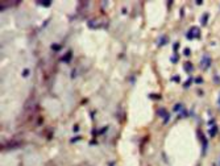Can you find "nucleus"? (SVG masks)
I'll list each match as a JSON object with an SVG mask.
<instances>
[{
    "mask_svg": "<svg viewBox=\"0 0 220 166\" xmlns=\"http://www.w3.org/2000/svg\"><path fill=\"white\" fill-rule=\"evenodd\" d=\"M178 46H179V43L175 42V43H174V53H175V54H177V51H178Z\"/></svg>",
    "mask_w": 220,
    "mask_h": 166,
    "instance_id": "f3484780",
    "label": "nucleus"
},
{
    "mask_svg": "<svg viewBox=\"0 0 220 166\" xmlns=\"http://www.w3.org/2000/svg\"><path fill=\"white\" fill-rule=\"evenodd\" d=\"M191 83H192V78H189V79L186 81V83L183 84V87H184V88H187V87H189V86H190Z\"/></svg>",
    "mask_w": 220,
    "mask_h": 166,
    "instance_id": "ddd939ff",
    "label": "nucleus"
},
{
    "mask_svg": "<svg viewBox=\"0 0 220 166\" xmlns=\"http://www.w3.org/2000/svg\"><path fill=\"white\" fill-rule=\"evenodd\" d=\"M29 75V70L28 69H25L24 71H22V76H28Z\"/></svg>",
    "mask_w": 220,
    "mask_h": 166,
    "instance_id": "a211bd4d",
    "label": "nucleus"
},
{
    "mask_svg": "<svg viewBox=\"0 0 220 166\" xmlns=\"http://www.w3.org/2000/svg\"><path fill=\"white\" fill-rule=\"evenodd\" d=\"M157 115H158L159 117H164V119H166V116H167L169 113L166 112V109H165V108H161V109H158V111H157Z\"/></svg>",
    "mask_w": 220,
    "mask_h": 166,
    "instance_id": "423d86ee",
    "label": "nucleus"
},
{
    "mask_svg": "<svg viewBox=\"0 0 220 166\" xmlns=\"http://www.w3.org/2000/svg\"><path fill=\"white\" fill-rule=\"evenodd\" d=\"M166 42H167L166 37H161V38H159V41H158V45H159V46H164Z\"/></svg>",
    "mask_w": 220,
    "mask_h": 166,
    "instance_id": "1a4fd4ad",
    "label": "nucleus"
},
{
    "mask_svg": "<svg viewBox=\"0 0 220 166\" xmlns=\"http://www.w3.org/2000/svg\"><path fill=\"white\" fill-rule=\"evenodd\" d=\"M208 16H210L208 13H204V15L202 16V19H200V24H202L203 27H206V25H207V21H208Z\"/></svg>",
    "mask_w": 220,
    "mask_h": 166,
    "instance_id": "0eeeda50",
    "label": "nucleus"
},
{
    "mask_svg": "<svg viewBox=\"0 0 220 166\" xmlns=\"http://www.w3.org/2000/svg\"><path fill=\"white\" fill-rule=\"evenodd\" d=\"M211 63H212L211 57H210L208 54H204L203 57H202V59H200V67H202L203 70H207V69H210Z\"/></svg>",
    "mask_w": 220,
    "mask_h": 166,
    "instance_id": "f257e3e1",
    "label": "nucleus"
},
{
    "mask_svg": "<svg viewBox=\"0 0 220 166\" xmlns=\"http://www.w3.org/2000/svg\"><path fill=\"white\" fill-rule=\"evenodd\" d=\"M190 53H191V51H190V49H184V51H183V54H184V55H187V57L190 55Z\"/></svg>",
    "mask_w": 220,
    "mask_h": 166,
    "instance_id": "6ab92c4d",
    "label": "nucleus"
},
{
    "mask_svg": "<svg viewBox=\"0 0 220 166\" xmlns=\"http://www.w3.org/2000/svg\"><path fill=\"white\" fill-rule=\"evenodd\" d=\"M71 55H73V51H71V50H69V51H67V54H66L65 57L62 58V61H63V62H70V59H71Z\"/></svg>",
    "mask_w": 220,
    "mask_h": 166,
    "instance_id": "6e6552de",
    "label": "nucleus"
},
{
    "mask_svg": "<svg viewBox=\"0 0 220 166\" xmlns=\"http://www.w3.org/2000/svg\"><path fill=\"white\" fill-rule=\"evenodd\" d=\"M195 83H196V84H202V83H203V79L200 78V76H198V78L195 79Z\"/></svg>",
    "mask_w": 220,
    "mask_h": 166,
    "instance_id": "2eb2a0df",
    "label": "nucleus"
},
{
    "mask_svg": "<svg viewBox=\"0 0 220 166\" xmlns=\"http://www.w3.org/2000/svg\"><path fill=\"white\" fill-rule=\"evenodd\" d=\"M183 107H182V103H178V104H175L174 106V108H173V111H174V112H177V111H181Z\"/></svg>",
    "mask_w": 220,
    "mask_h": 166,
    "instance_id": "f8f14e48",
    "label": "nucleus"
},
{
    "mask_svg": "<svg viewBox=\"0 0 220 166\" xmlns=\"http://www.w3.org/2000/svg\"><path fill=\"white\" fill-rule=\"evenodd\" d=\"M187 38L189 40H194V38H199L200 37V29L199 28H196V27H194V28H190V30L187 32Z\"/></svg>",
    "mask_w": 220,
    "mask_h": 166,
    "instance_id": "f03ea898",
    "label": "nucleus"
},
{
    "mask_svg": "<svg viewBox=\"0 0 220 166\" xmlns=\"http://www.w3.org/2000/svg\"><path fill=\"white\" fill-rule=\"evenodd\" d=\"M183 67H184V71H186V73H191L192 69H194V66H192L191 62H186V63L183 65Z\"/></svg>",
    "mask_w": 220,
    "mask_h": 166,
    "instance_id": "20e7f679",
    "label": "nucleus"
},
{
    "mask_svg": "<svg viewBox=\"0 0 220 166\" xmlns=\"http://www.w3.org/2000/svg\"><path fill=\"white\" fill-rule=\"evenodd\" d=\"M200 138H202V144H203L202 153H203V154H206V152H207V146H208V142H207V138H206V136H204V135H203V136H200Z\"/></svg>",
    "mask_w": 220,
    "mask_h": 166,
    "instance_id": "7ed1b4c3",
    "label": "nucleus"
},
{
    "mask_svg": "<svg viewBox=\"0 0 220 166\" xmlns=\"http://www.w3.org/2000/svg\"><path fill=\"white\" fill-rule=\"evenodd\" d=\"M52 49H53L54 51H60V50H61V45H60V43H53V45H52Z\"/></svg>",
    "mask_w": 220,
    "mask_h": 166,
    "instance_id": "9b49d317",
    "label": "nucleus"
},
{
    "mask_svg": "<svg viewBox=\"0 0 220 166\" xmlns=\"http://www.w3.org/2000/svg\"><path fill=\"white\" fill-rule=\"evenodd\" d=\"M38 4H41V5H44V7H49V5L52 4V2H40Z\"/></svg>",
    "mask_w": 220,
    "mask_h": 166,
    "instance_id": "4468645a",
    "label": "nucleus"
},
{
    "mask_svg": "<svg viewBox=\"0 0 220 166\" xmlns=\"http://www.w3.org/2000/svg\"><path fill=\"white\" fill-rule=\"evenodd\" d=\"M217 129H219V128H217V125H216V124H215L214 127H211V128H210V130H208V133H210V136H211V137H215V136H216V133H217Z\"/></svg>",
    "mask_w": 220,
    "mask_h": 166,
    "instance_id": "39448f33",
    "label": "nucleus"
},
{
    "mask_svg": "<svg viewBox=\"0 0 220 166\" xmlns=\"http://www.w3.org/2000/svg\"><path fill=\"white\" fill-rule=\"evenodd\" d=\"M80 140V137H74V138H71V142H75V141H79Z\"/></svg>",
    "mask_w": 220,
    "mask_h": 166,
    "instance_id": "412c9836",
    "label": "nucleus"
},
{
    "mask_svg": "<svg viewBox=\"0 0 220 166\" xmlns=\"http://www.w3.org/2000/svg\"><path fill=\"white\" fill-rule=\"evenodd\" d=\"M149 98H153V99H159L161 96H158V95H149Z\"/></svg>",
    "mask_w": 220,
    "mask_h": 166,
    "instance_id": "aec40b11",
    "label": "nucleus"
},
{
    "mask_svg": "<svg viewBox=\"0 0 220 166\" xmlns=\"http://www.w3.org/2000/svg\"><path fill=\"white\" fill-rule=\"evenodd\" d=\"M173 81H175V82H178V81H179V76H178V75H175L174 78H173Z\"/></svg>",
    "mask_w": 220,
    "mask_h": 166,
    "instance_id": "5701e85b",
    "label": "nucleus"
},
{
    "mask_svg": "<svg viewBox=\"0 0 220 166\" xmlns=\"http://www.w3.org/2000/svg\"><path fill=\"white\" fill-rule=\"evenodd\" d=\"M186 116H189V113H187V111L182 108V109L179 111V117H186Z\"/></svg>",
    "mask_w": 220,
    "mask_h": 166,
    "instance_id": "9d476101",
    "label": "nucleus"
},
{
    "mask_svg": "<svg viewBox=\"0 0 220 166\" xmlns=\"http://www.w3.org/2000/svg\"><path fill=\"white\" fill-rule=\"evenodd\" d=\"M171 62H173V63H177V62H178V55H177V54L171 58Z\"/></svg>",
    "mask_w": 220,
    "mask_h": 166,
    "instance_id": "dca6fc26",
    "label": "nucleus"
},
{
    "mask_svg": "<svg viewBox=\"0 0 220 166\" xmlns=\"http://www.w3.org/2000/svg\"><path fill=\"white\" fill-rule=\"evenodd\" d=\"M73 129H74V132H78V130H79V125H74Z\"/></svg>",
    "mask_w": 220,
    "mask_h": 166,
    "instance_id": "4be33fe9",
    "label": "nucleus"
},
{
    "mask_svg": "<svg viewBox=\"0 0 220 166\" xmlns=\"http://www.w3.org/2000/svg\"><path fill=\"white\" fill-rule=\"evenodd\" d=\"M217 103H219V106H220V95H219V100H217Z\"/></svg>",
    "mask_w": 220,
    "mask_h": 166,
    "instance_id": "b1692460",
    "label": "nucleus"
}]
</instances>
